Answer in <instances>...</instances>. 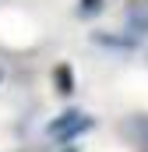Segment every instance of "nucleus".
I'll return each mask as SVG.
<instances>
[{
	"label": "nucleus",
	"instance_id": "nucleus-3",
	"mask_svg": "<svg viewBox=\"0 0 148 152\" xmlns=\"http://www.w3.org/2000/svg\"><path fill=\"white\" fill-rule=\"evenodd\" d=\"M57 85H60V92H71L74 85H71V71L67 67H57Z\"/></svg>",
	"mask_w": 148,
	"mask_h": 152
},
{
	"label": "nucleus",
	"instance_id": "nucleus-1",
	"mask_svg": "<svg viewBox=\"0 0 148 152\" xmlns=\"http://www.w3.org/2000/svg\"><path fill=\"white\" fill-rule=\"evenodd\" d=\"M92 127V117H85V113H60L53 124H49V134L53 138H74V134H81V131H88Z\"/></svg>",
	"mask_w": 148,
	"mask_h": 152
},
{
	"label": "nucleus",
	"instance_id": "nucleus-2",
	"mask_svg": "<svg viewBox=\"0 0 148 152\" xmlns=\"http://www.w3.org/2000/svg\"><path fill=\"white\" fill-rule=\"evenodd\" d=\"M127 21L134 28H148V0H134L127 7Z\"/></svg>",
	"mask_w": 148,
	"mask_h": 152
}]
</instances>
